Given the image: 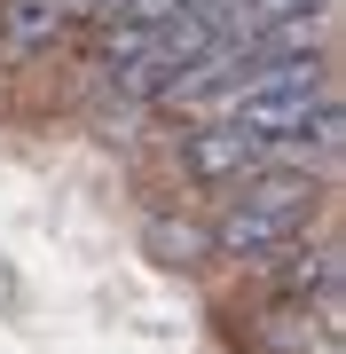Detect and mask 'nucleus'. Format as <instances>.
<instances>
[{"mask_svg": "<svg viewBox=\"0 0 346 354\" xmlns=\"http://www.w3.org/2000/svg\"><path fill=\"white\" fill-rule=\"evenodd\" d=\"M260 165H268V142H252L244 127H229V118L181 127V142H173V174L189 181V189H205V197H229L236 181L260 174Z\"/></svg>", "mask_w": 346, "mask_h": 354, "instance_id": "3", "label": "nucleus"}, {"mask_svg": "<svg viewBox=\"0 0 346 354\" xmlns=\"http://www.w3.org/2000/svg\"><path fill=\"white\" fill-rule=\"evenodd\" d=\"M142 252L166 268V276H197V268H213L205 213H181V205H157V213H142Z\"/></svg>", "mask_w": 346, "mask_h": 354, "instance_id": "4", "label": "nucleus"}, {"mask_svg": "<svg viewBox=\"0 0 346 354\" xmlns=\"http://www.w3.org/2000/svg\"><path fill=\"white\" fill-rule=\"evenodd\" d=\"M323 354H346V346H323Z\"/></svg>", "mask_w": 346, "mask_h": 354, "instance_id": "10", "label": "nucleus"}, {"mask_svg": "<svg viewBox=\"0 0 346 354\" xmlns=\"http://www.w3.org/2000/svg\"><path fill=\"white\" fill-rule=\"evenodd\" d=\"M181 8H189V0H126V8L110 16V24H142V32H157V24H173Z\"/></svg>", "mask_w": 346, "mask_h": 354, "instance_id": "8", "label": "nucleus"}, {"mask_svg": "<svg viewBox=\"0 0 346 354\" xmlns=\"http://www.w3.org/2000/svg\"><path fill=\"white\" fill-rule=\"evenodd\" d=\"M331 16H338V0H236L220 39H260V32H283V24H331Z\"/></svg>", "mask_w": 346, "mask_h": 354, "instance_id": "7", "label": "nucleus"}, {"mask_svg": "<svg viewBox=\"0 0 346 354\" xmlns=\"http://www.w3.org/2000/svg\"><path fill=\"white\" fill-rule=\"evenodd\" d=\"M244 339H252L260 354H323V346H338L331 330H323L307 307H291V299H252V315H244Z\"/></svg>", "mask_w": 346, "mask_h": 354, "instance_id": "5", "label": "nucleus"}, {"mask_svg": "<svg viewBox=\"0 0 346 354\" xmlns=\"http://www.w3.org/2000/svg\"><path fill=\"white\" fill-rule=\"evenodd\" d=\"M252 276V299H291V307H315L323 291H346V244H338V221L323 213L299 244H283L276 260L244 268Z\"/></svg>", "mask_w": 346, "mask_h": 354, "instance_id": "2", "label": "nucleus"}, {"mask_svg": "<svg viewBox=\"0 0 346 354\" xmlns=\"http://www.w3.org/2000/svg\"><path fill=\"white\" fill-rule=\"evenodd\" d=\"M323 213H331V181L260 165L252 181H236L229 197H213L205 236H213V260L220 268H260V260H276L283 244H299Z\"/></svg>", "mask_w": 346, "mask_h": 354, "instance_id": "1", "label": "nucleus"}, {"mask_svg": "<svg viewBox=\"0 0 346 354\" xmlns=\"http://www.w3.org/2000/svg\"><path fill=\"white\" fill-rule=\"evenodd\" d=\"M64 32H71L64 0H0V55H8V64H32V55H48Z\"/></svg>", "mask_w": 346, "mask_h": 354, "instance_id": "6", "label": "nucleus"}, {"mask_svg": "<svg viewBox=\"0 0 346 354\" xmlns=\"http://www.w3.org/2000/svg\"><path fill=\"white\" fill-rule=\"evenodd\" d=\"M118 8H126V0H64V16H71V24H110Z\"/></svg>", "mask_w": 346, "mask_h": 354, "instance_id": "9", "label": "nucleus"}]
</instances>
